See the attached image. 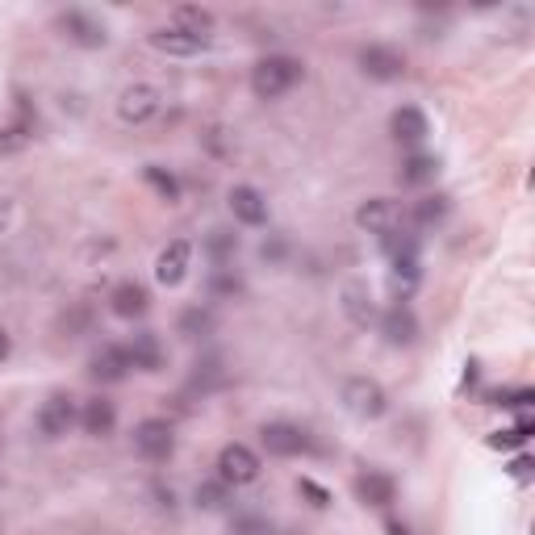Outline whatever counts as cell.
I'll return each instance as SVG.
<instances>
[{"label":"cell","instance_id":"cell-7","mask_svg":"<svg viewBox=\"0 0 535 535\" xmlns=\"http://www.w3.org/2000/svg\"><path fill=\"white\" fill-rule=\"evenodd\" d=\"M260 456H255L247 444H226L218 452V481L226 485H251L255 477H260Z\"/></svg>","mask_w":535,"mask_h":535},{"label":"cell","instance_id":"cell-36","mask_svg":"<svg viewBox=\"0 0 535 535\" xmlns=\"http://www.w3.org/2000/svg\"><path fill=\"white\" fill-rule=\"evenodd\" d=\"M9 218H13V205H9V201H0V230L9 226Z\"/></svg>","mask_w":535,"mask_h":535},{"label":"cell","instance_id":"cell-9","mask_svg":"<svg viewBox=\"0 0 535 535\" xmlns=\"http://www.w3.org/2000/svg\"><path fill=\"white\" fill-rule=\"evenodd\" d=\"M260 444H264V452L268 456H281V460H289V456H301V452H310V435L301 431L297 423H264L260 427Z\"/></svg>","mask_w":535,"mask_h":535},{"label":"cell","instance_id":"cell-17","mask_svg":"<svg viewBox=\"0 0 535 535\" xmlns=\"http://www.w3.org/2000/svg\"><path fill=\"white\" fill-rule=\"evenodd\" d=\"M356 498L364 506L385 510V506H393V498H398V481H393L389 473H381V469H368V473L356 477Z\"/></svg>","mask_w":535,"mask_h":535},{"label":"cell","instance_id":"cell-30","mask_svg":"<svg viewBox=\"0 0 535 535\" xmlns=\"http://www.w3.org/2000/svg\"><path fill=\"white\" fill-rule=\"evenodd\" d=\"M226 502H230V485H226V481H205V485H197V506L222 510Z\"/></svg>","mask_w":535,"mask_h":535},{"label":"cell","instance_id":"cell-5","mask_svg":"<svg viewBox=\"0 0 535 535\" xmlns=\"http://www.w3.org/2000/svg\"><path fill=\"white\" fill-rule=\"evenodd\" d=\"M134 452L151 464L168 460L176 452V431H172L168 418H143V423L134 427Z\"/></svg>","mask_w":535,"mask_h":535},{"label":"cell","instance_id":"cell-19","mask_svg":"<svg viewBox=\"0 0 535 535\" xmlns=\"http://www.w3.org/2000/svg\"><path fill=\"white\" fill-rule=\"evenodd\" d=\"M389 130H393V138H398V143H406V147H418V143H423V138L431 134L427 113L418 109V105H402V109H393Z\"/></svg>","mask_w":535,"mask_h":535},{"label":"cell","instance_id":"cell-3","mask_svg":"<svg viewBox=\"0 0 535 535\" xmlns=\"http://www.w3.org/2000/svg\"><path fill=\"white\" fill-rule=\"evenodd\" d=\"M356 222L368 230V235L389 239V235H398V230H406L410 214H406V209L393 201V197H368V201L356 209Z\"/></svg>","mask_w":535,"mask_h":535},{"label":"cell","instance_id":"cell-18","mask_svg":"<svg viewBox=\"0 0 535 535\" xmlns=\"http://www.w3.org/2000/svg\"><path fill=\"white\" fill-rule=\"evenodd\" d=\"M151 46L155 51H164V55H176V59H189V55H201L209 38H197V34H184L176 26H159L151 30Z\"/></svg>","mask_w":535,"mask_h":535},{"label":"cell","instance_id":"cell-2","mask_svg":"<svg viewBox=\"0 0 535 535\" xmlns=\"http://www.w3.org/2000/svg\"><path fill=\"white\" fill-rule=\"evenodd\" d=\"M339 398H343L347 414L364 418V423H377V418L389 410V393H385V385H381V381H372V377H347Z\"/></svg>","mask_w":535,"mask_h":535},{"label":"cell","instance_id":"cell-23","mask_svg":"<svg viewBox=\"0 0 535 535\" xmlns=\"http://www.w3.org/2000/svg\"><path fill=\"white\" fill-rule=\"evenodd\" d=\"M435 176H439V159L423 155V151H414L410 159H402V172H398V180L410 184V189H418V184H431Z\"/></svg>","mask_w":535,"mask_h":535},{"label":"cell","instance_id":"cell-24","mask_svg":"<svg viewBox=\"0 0 535 535\" xmlns=\"http://www.w3.org/2000/svg\"><path fill=\"white\" fill-rule=\"evenodd\" d=\"M343 310L347 318L356 322V327H368V322H377V310H372V293L364 285H347L343 289Z\"/></svg>","mask_w":535,"mask_h":535},{"label":"cell","instance_id":"cell-16","mask_svg":"<svg viewBox=\"0 0 535 535\" xmlns=\"http://www.w3.org/2000/svg\"><path fill=\"white\" fill-rule=\"evenodd\" d=\"M230 214L243 226H264L268 222V201L260 189H251V184H235L230 189Z\"/></svg>","mask_w":535,"mask_h":535},{"label":"cell","instance_id":"cell-35","mask_svg":"<svg viewBox=\"0 0 535 535\" xmlns=\"http://www.w3.org/2000/svg\"><path fill=\"white\" fill-rule=\"evenodd\" d=\"M9 352H13V339H9L5 327H0V360H9Z\"/></svg>","mask_w":535,"mask_h":535},{"label":"cell","instance_id":"cell-1","mask_svg":"<svg viewBox=\"0 0 535 535\" xmlns=\"http://www.w3.org/2000/svg\"><path fill=\"white\" fill-rule=\"evenodd\" d=\"M301 80H306V63L293 55H268L251 67V92L260 101H281Z\"/></svg>","mask_w":535,"mask_h":535},{"label":"cell","instance_id":"cell-27","mask_svg":"<svg viewBox=\"0 0 535 535\" xmlns=\"http://www.w3.org/2000/svg\"><path fill=\"white\" fill-rule=\"evenodd\" d=\"M448 214H452V197L439 193V197H423V201H418L410 218H414V226H439Z\"/></svg>","mask_w":535,"mask_h":535},{"label":"cell","instance_id":"cell-37","mask_svg":"<svg viewBox=\"0 0 535 535\" xmlns=\"http://www.w3.org/2000/svg\"><path fill=\"white\" fill-rule=\"evenodd\" d=\"M385 531H389V535H410V531H406L398 519H389V523H385Z\"/></svg>","mask_w":535,"mask_h":535},{"label":"cell","instance_id":"cell-4","mask_svg":"<svg viewBox=\"0 0 535 535\" xmlns=\"http://www.w3.org/2000/svg\"><path fill=\"white\" fill-rule=\"evenodd\" d=\"M38 435L42 439H63L67 431H72L80 423V410H76V398L72 393H51L42 406H38Z\"/></svg>","mask_w":535,"mask_h":535},{"label":"cell","instance_id":"cell-15","mask_svg":"<svg viewBox=\"0 0 535 535\" xmlns=\"http://www.w3.org/2000/svg\"><path fill=\"white\" fill-rule=\"evenodd\" d=\"M381 335H385L389 347H410L418 339V318H414V310L406 306V301H398V306H389L381 314Z\"/></svg>","mask_w":535,"mask_h":535},{"label":"cell","instance_id":"cell-14","mask_svg":"<svg viewBox=\"0 0 535 535\" xmlns=\"http://www.w3.org/2000/svg\"><path fill=\"white\" fill-rule=\"evenodd\" d=\"M126 356H130V368H138V372H159L168 360L164 343H159L155 331H134L130 343H126Z\"/></svg>","mask_w":535,"mask_h":535},{"label":"cell","instance_id":"cell-31","mask_svg":"<svg viewBox=\"0 0 535 535\" xmlns=\"http://www.w3.org/2000/svg\"><path fill=\"white\" fill-rule=\"evenodd\" d=\"M239 251V235H230V230H214L209 235V255H214V264L226 268V260Z\"/></svg>","mask_w":535,"mask_h":535},{"label":"cell","instance_id":"cell-10","mask_svg":"<svg viewBox=\"0 0 535 535\" xmlns=\"http://www.w3.org/2000/svg\"><path fill=\"white\" fill-rule=\"evenodd\" d=\"M159 101L164 97H159L155 84H130V88H122V97H118V118L126 126H143L159 113Z\"/></svg>","mask_w":535,"mask_h":535},{"label":"cell","instance_id":"cell-28","mask_svg":"<svg viewBox=\"0 0 535 535\" xmlns=\"http://www.w3.org/2000/svg\"><path fill=\"white\" fill-rule=\"evenodd\" d=\"M143 180H147L151 189L159 193V201H168V205H176V201H180V180H176L168 168H159V164H147V168H143Z\"/></svg>","mask_w":535,"mask_h":535},{"label":"cell","instance_id":"cell-22","mask_svg":"<svg viewBox=\"0 0 535 535\" xmlns=\"http://www.w3.org/2000/svg\"><path fill=\"white\" fill-rule=\"evenodd\" d=\"M172 26L184 30V34H197V38H209L214 34V13L201 9V5H176L172 13Z\"/></svg>","mask_w":535,"mask_h":535},{"label":"cell","instance_id":"cell-29","mask_svg":"<svg viewBox=\"0 0 535 535\" xmlns=\"http://www.w3.org/2000/svg\"><path fill=\"white\" fill-rule=\"evenodd\" d=\"M531 435H535V423H531V418H519L515 427H506V431H494V435H490V448H498V452H506V448H523Z\"/></svg>","mask_w":535,"mask_h":535},{"label":"cell","instance_id":"cell-25","mask_svg":"<svg viewBox=\"0 0 535 535\" xmlns=\"http://www.w3.org/2000/svg\"><path fill=\"white\" fill-rule=\"evenodd\" d=\"M230 377H226V368H222V356H205V360H197V368H193V381H189V389H201V393H214V389H222Z\"/></svg>","mask_w":535,"mask_h":535},{"label":"cell","instance_id":"cell-12","mask_svg":"<svg viewBox=\"0 0 535 535\" xmlns=\"http://www.w3.org/2000/svg\"><path fill=\"white\" fill-rule=\"evenodd\" d=\"M189 264H193V243L176 239V243H168L164 251H159V260H155V281L168 285V289H176V285H184V276H189Z\"/></svg>","mask_w":535,"mask_h":535},{"label":"cell","instance_id":"cell-34","mask_svg":"<svg viewBox=\"0 0 535 535\" xmlns=\"http://www.w3.org/2000/svg\"><path fill=\"white\" fill-rule=\"evenodd\" d=\"M527 473H531V460H527V456H519L515 464H510V477H519V481H523Z\"/></svg>","mask_w":535,"mask_h":535},{"label":"cell","instance_id":"cell-33","mask_svg":"<svg viewBox=\"0 0 535 535\" xmlns=\"http://www.w3.org/2000/svg\"><path fill=\"white\" fill-rule=\"evenodd\" d=\"M297 490H301V494H306V498H310L314 506H327V502H331V494H327V490H322V485H314L310 477H301V485H297Z\"/></svg>","mask_w":535,"mask_h":535},{"label":"cell","instance_id":"cell-20","mask_svg":"<svg viewBox=\"0 0 535 535\" xmlns=\"http://www.w3.org/2000/svg\"><path fill=\"white\" fill-rule=\"evenodd\" d=\"M80 427H84V435H92V439H105V435H113V427H118V406H113L109 398H88L84 402V410H80Z\"/></svg>","mask_w":535,"mask_h":535},{"label":"cell","instance_id":"cell-8","mask_svg":"<svg viewBox=\"0 0 535 535\" xmlns=\"http://www.w3.org/2000/svg\"><path fill=\"white\" fill-rule=\"evenodd\" d=\"M360 72L368 80H381V84L402 80L406 76V55L393 51V46H385V42H372V46L360 51Z\"/></svg>","mask_w":535,"mask_h":535},{"label":"cell","instance_id":"cell-21","mask_svg":"<svg viewBox=\"0 0 535 535\" xmlns=\"http://www.w3.org/2000/svg\"><path fill=\"white\" fill-rule=\"evenodd\" d=\"M34 138V113H30V105L26 101H17V118L0 130V155H13V151H21Z\"/></svg>","mask_w":535,"mask_h":535},{"label":"cell","instance_id":"cell-6","mask_svg":"<svg viewBox=\"0 0 535 535\" xmlns=\"http://www.w3.org/2000/svg\"><path fill=\"white\" fill-rule=\"evenodd\" d=\"M59 34L72 42V46H84V51H101V46L109 42V34H105V26L92 13H84V9H67V13H59Z\"/></svg>","mask_w":535,"mask_h":535},{"label":"cell","instance_id":"cell-26","mask_svg":"<svg viewBox=\"0 0 535 535\" xmlns=\"http://www.w3.org/2000/svg\"><path fill=\"white\" fill-rule=\"evenodd\" d=\"M176 331H180L184 339H205L209 331H214V310H205V306H189V310L180 314Z\"/></svg>","mask_w":535,"mask_h":535},{"label":"cell","instance_id":"cell-32","mask_svg":"<svg viewBox=\"0 0 535 535\" xmlns=\"http://www.w3.org/2000/svg\"><path fill=\"white\" fill-rule=\"evenodd\" d=\"M531 402H535L531 389H506V393L498 389L494 393V406H531Z\"/></svg>","mask_w":535,"mask_h":535},{"label":"cell","instance_id":"cell-11","mask_svg":"<svg viewBox=\"0 0 535 535\" xmlns=\"http://www.w3.org/2000/svg\"><path fill=\"white\" fill-rule=\"evenodd\" d=\"M126 372H130V356H126V347H118V343L97 347L92 360H88V377L97 385H118V381H126Z\"/></svg>","mask_w":535,"mask_h":535},{"label":"cell","instance_id":"cell-13","mask_svg":"<svg viewBox=\"0 0 535 535\" xmlns=\"http://www.w3.org/2000/svg\"><path fill=\"white\" fill-rule=\"evenodd\" d=\"M109 310L118 314V318H126V322L143 318V314L151 310V289H147V285H138V281L113 285V293H109Z\"/></svg>","mask_w":535,"mask_h":535}]
</instances>
